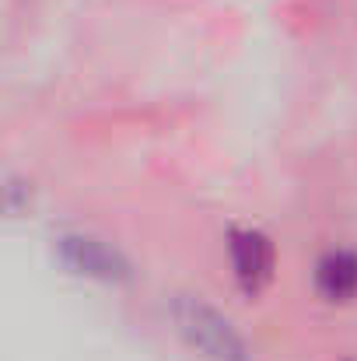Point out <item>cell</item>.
<instances>
[{
    "label": "cell",
    "mask_w": 357,
    "mask_h": 361,
    "mask_svg": "<svg viewBox=\"0 0 357 361\" xmlns=\"http://www.w3.org/2000/svg\"><path fill=\"white\" fill-rule=\"evenodd\" d=\"M315 284L330 302H351L357 295V252L351 249L326 252L315 267Z\"/></svg>",
    "instance_id": "2"
},
{
    "label": "cell",
    "mask_w": 357,
    "mask_h": 361,
    "mask_svg": "<svg viewBox=\"0 0 357 361\" xmlns=\"http://www.w3.org/2000/svg\"><path fill=\"white\" fill-rule=\"evenodd\" d=\"M232 256H235V270H238V281L256 291L266 284L270 277V267H273V249L270 242L263 239L259 232H238L232 239Z\"/></svg>",
    "instance_id": "1"
}]
</instances>
